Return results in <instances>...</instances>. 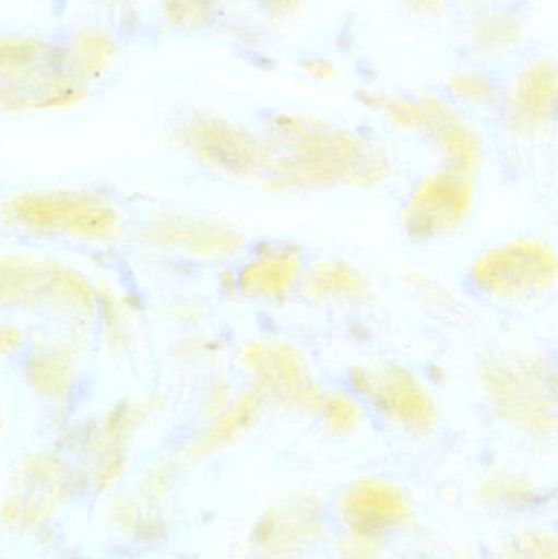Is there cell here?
<instances>
[{"label": "cell", "instance_id": "12", "mask_svg": "<svg viewBox=\"0 0 558 559\" xmlns=\"http://www.w3.org/2000/svg\"><path fill=\"white\" fill-rule=\"evenodd\" d=\"M268 404L264 394L256 390L254 386L246 391L223 414L222 419L216 423L212 432L205 437L202 443L203 450L218 449V447L235 442L236 439H239L242 433L248 432L258 423Z\"/></svg>", "mask_w": 558, "mask_h": 559}, {"label": "cell", "instance_id": "9", "mask_svg": "<svg viewBox=\"0 0 558 559\" xmlns=\"http://www.w3.org/2000/svg\"><path fill=\"white\" fill-rule=\"evenodd\" d=\"M195 146L205 163L219 173L235 177H249L264 170L265 150L251 138L233 130L205 127L197 133Z\"/></svg>", "mask_w": 558, "mask_h": 559}, {"label": "cell", "instance_id": "17", "mask_svg": "<svg viewBox=\"0 0 558 559\" xmlns=\"http://www.w3.org/2000/svg\"><path fill=\"white\" fill-rule=\"evenodd\" d=\"M341 558L379 559L376 548H373V542L363 540V538L357 537L343 545V548H341Z\"/></svg>", "mask_w": 558, "mask_h": 559}, {"label": "cell", "instance_id": "2", "mask_svg": "<svg viewBox=\"0 0 558 559\" xmlns=\"http://www.w3.org/2000/svg\"><path fill=\"white\" fill-rule=\"evenodd\" d=\"M480 388L507 423L536 436L556 430V373L547 361L523 355L491 358L482 367Z\"/></svg>", "mask_w": 558, "mask_h": 559}, {"label": "cell", "instance_id": "10", "mask_svg": "<svg viewBox=\"0 0 558 559\" xmlns=\"http://www.w3.org/2000/svg\"><path fill=\"white\" fill-rule=\"evenodd\" d=\"M320 531L321 519L314 502L308 498H297L262 519L258 527V542L272 550H284L317 537Z\"/></svg>", "mask_w": 558, "mask_h": 559}, {"label": "cell", "instance_id": "13", "mask_svg": "<svg viewBox=\"0 0 558 559\" xmlns=\"http://www.w3.org/2000/svg\"><path fill=\"white\" fill-rule=\"evenodd\" d=\"M321 417L324 429L334 437H347L356 433L364 423L360 404L346 393H333L321 397Z\"/></svg>", "mask_w": 558, "mask_h": 559}, {"label": "cell", "instance_id": "5", "mask_svg": "<svg viewBox=\"0 0 558 559\" xmlns=\"http://www.w3.org/2000/svg\"><path fill=\"white\" fill-rule=\"evenodd\" d=\"M241 358L268 403L300 413H313L320 406L323 394L297 348L261 338L246 345Z\"/></svg>", "mask_w": 558, "mask_h": 559}, {"label": "cell", "instance_id": "8", "mask_svg": "<svg viewBox=\"0 0 558 559\" xmlns=\"http://www.w3.org/2000/svg\"><path fill=\"white\" fill-rule=\"evenodd\" d=\"M301 277V259L287 246H271L256 252L239 271L236 285L245 298L284 301Z\"/></svg>", "mask_w": 558, "mask_h": 559}, {"label": "cell", "instance_id": "11", "mask_svg": "<svg viewBox=\"0 0 558 559\" xmlns=\"http://www.w3.org/2000/svg\"><path fill=\"white\" fill-rule=\"evenodd\" d=\"M304 292L314 302L351 305L369 298L370 283L359 269L347 262L324 261L314 265L305 278Z\"/></svg>", "mask_w": 558, "mask_h": 559}, {"label": "cell", "instance_id": "6", "mask_svg": "<svg viewBox=\"0 0 558 559\" xmlns=\"http://www.w3.org/2000/svg\"><path fill=\"white\" fill-rule=\"evenodd\" d=\"M353 383L396 426L413 433H429L439 413L425 384L396 365H372L353 371Z\"/></svg>", "mask_w": 558, "mask_h": 559}, {"label": "cell", "instance_id": "15", "mask_svg": "<svg viewBox=\"0 0 558 559\" xmlns=\"http://www.w3.org/2000/svg\"><path fill=\"white\" fill-rule=\"evenodd\" d=\"M556 535L546 531H524L504 542L503 559H558Z\"/></svg>", "mask_w": 558, "mask_h": 559}, {"label": "cell", "instance_id": "1", "mask_svg": "<svg viewBox=\"0 0 558 559\" xmlns=\"http://www.w3.org/2000/svg\"><path fill=\"white\" fill-rule=\"evenodd\" d=\"M265 183L281 192H308L351 186L372 189L392 176L383 154L344 134L298 130L265 151Z\"/></svg>", "mask_w": 558, "mask_h": 559}, {"label": "cell", "instance_id": "16", "mask_svg": "<svg viewBox=\"0 0 558 559\" xmlns=\"http://www.w3.org/2000/svg\"><path fill=\"white\" fill-rule=\"evenodd\" d=\"M36 52L38 49L33 43L0 39V69L20 68L23 62L32 61Z\"/></svg>", "mask_w": 558, "mask_h": 559}, {"label": "cell", "instance_id": "4", "mask_svg": "<svg viewBox=\"0 0 558 559\" xmlns=\"http://www.w3.org/2000/svg\"><path fill=\"white\" fill-rule=\"evenodd\" d=\"M472 174L448 167L429 174L403 210V228L413 239L444 238L464 226L474 209Z\"/></svg>", "mask_w": 558, "mask_h": 559}, {"label": "cell", "instance_id": "3", "mask_svg": "<svg viewBox=\"0 0 558 559\" xmlns=\"http://www.w3.org/2000/svg\"><path fill=\"white\" fill-rule=\"evenodd\" d=\"M557 254L536 239H517L485 251L472 265L475 288L500 301H530L556 286Z\"/></svg>", "mask_w": 558, "mask_h": 559}, {"label": "cell", "instance_id": "14", "mask_svg": "<svg viewBox=\"0 0 558 559\" xmlns=\"http://www.w3.org/2000/svg\"><path fill=\"white\" fill-rule=\"evenodd\" d=\"M482 501L507 509H524L539 499V491L520 476H498L480 488Z\"/></svg>", "mask_w": 558, "mask_h": 559}, {"label": "cell", "instance_id": "7", "mask_svg": "<svg viewBox=\"0 0 558 559\" xmlns=\"http://www.w3.org/2000/svg\"><path fill=\"white\" fill-rule=\"evenodd\" d=\"M341 515L357 538L376 544L412 519V506L392 483L367 478L351 486L341 502Z\"/></svg>", "mask_w": 558, "mask_h": 559}]
</instances>
